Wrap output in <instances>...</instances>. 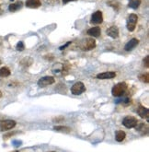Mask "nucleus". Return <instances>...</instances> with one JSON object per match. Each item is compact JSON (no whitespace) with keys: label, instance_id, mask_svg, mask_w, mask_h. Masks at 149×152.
Wrapping results in <instances>:
<instances>
[{"label":"nucleus","instance_id":"dca6fc26","mask_svg":"<svg viewBox=\"0 0 149 152\" xmlns=\"http://www.w3.org/2000/svg\"><path fill=\"white\" fill-rule=\"evenodd\" d=\"M135 128H136V130L139 131V132H143V135L146 134L147 131H148L147 126H146V124H145L144 123H139V122H138L137 124L135 126Z\"/></svg>","mask_w":149,"mask_h":152},{"label":"nucleus","instance_id":"9d476101","mask_svg":"<svg viewBox=\"0 0 149 152\" xmlns=\"http://www.w3.org/2000/svg\"><path fill=\"white\" fill-rule=\"evenodd\" d=\"M116 77V73L113 71H108V72H103L97 75V78L99 79H111Z\"/></svg>","mask_w":149,"mask_h":152},{"label":"nucleus","instance_id":"412c9836","mask_svg":"<svg viewBox=\"0 0 149 152\" xmlns=\"http://www.w3.org/2000/svg\"><path fill=\"white\" fill-rule=\"evenodd\" d=\"M139 79L141 80L142 82L148 83V82H149V74H148V73H145V74L140 75V76H139Z\"/></svg>","mask_w":149,"mask_h":152},{"label":"nucleus","instance_id":"bb28decb","mask_svg":"<svg viewBox=\"0 0 149 152\" xmlns=\"http://www.w3.org/2000/svg\"><path fill=\"white\" fill-rule=\"evenodd\" d=\"M0 64H1V61H0Z\"/></svg>","mask_w":149,"mask_h":152},{"label":"nucleus","instance_id":"ddd939ff","mask_svg":"<svg viewBox=\"0 0 149 152\" xmlns=\"http://www.w3.org/2000/svg\"><path fill=\"white\" fill-rule=\"evenodd\" d=\"M87 34L90 35L92 37L98 38L100 36L101 30H100V28H99V27H93V28H90L89 31H87Z\"/></svg>","mask_w":149,"mask_h":152},{"label":"nucleus","instance_id":"7ed1b4c3","mask_svg":"<svg viewBox=\"0 0 149 152\" xmlns=\"http://www.w3.org/2000/svg\"><path fill=\"white\" fill-rule=\"evenodd\" d=\"M137 20H138V17L135 14H131L128 17L127 22H126V27H127V30L129 31H134L135 30Z\"/></svg>","mask_w":149,"mask_h":152},{"label":"nucleus","instance_id":"6ab92c4d","mask_svg":"<svg viewBox=\"0 0 149 152\" xmlns=\"http://www.w3.org/2000/svg\"><path fill=\"white\" fill-rule=\"evenodd\" d=\"M140 4H141V0H130L129 7H130L131 8H134V10H136V8L139 7Z\"/></svg>","mask_w":149,"mask_h":152},{"label":"nucleus","instance_id":"5701e85b","mask_svg":"<svg viewBox=\"0 0 149 152\" xmlns=\"http://www.w3.org/2000/svg\"><path fill=\"white\" fill-rule=\"evenodd\" d=\"M17 50V51H23L25 49V46H24V43L22 42H20L19 43L17 44V46H16Z\"/></svg>","mask_w":149,"mask_h":152},{"label":"nucleus","instance_id":"a878e982","mask_svg":"<svg viewBox=\"0 0 149 152\" xmlns=\"http://www.w3.org/2000/svg\"><path fill=\"white\" fill-rule=\"evenodd\" d=\"M1 97H2V92L0 91V98H1Z\"/></svg>","mask_w":149,"mask_h":152},{"label":"nucleus","instance_id":"b1692460","mask_svg":"<svg viewBox=\"0 0 149 152\" xmlns=\"http://www.w3.org/2000/svg\"><path fill=\"white\" fill-rule=\"evenodd\" d=\"M144 65L145 66V67L147 68L149 67V56H146L144 59Z\"/></svg>","mask_w":149,"mask_h":152},{"label":"nucleus","instance_id":"f03ea898","mask_svg":"<svg viewBox=\"0 0 149 152\" xmlns=\"http://www.w3.org/2000/svg\"><path fill=\"white\" fill-rule=\"evenodd\" d=\"M96 47V41L93 38L83 39L79 43V48L82 51H90Z\"/></svg>","mask_w":149,"mask_h":152},{"label":"nucleus","instance_id":"6e6552de","mask_svg":"<svg viewBox=\"0 0 149 152\" xmlns=\"http://www.w3.org/2000/svg\"><path fill=\"white\" fill-rule=\"evenodd\" d=\"M103 21V16L101 11H96L91 16V23L92 24H100Z\"/></svg>","mask_w":149,"mask_h":152},{"label":"nucleus","instance_id":"f257e3e1","mask_svg":"<svg viewBox=\"0 0 149 152\" xmlns=\"http://www.w3.org/2000/svg\"><path fill=\"white\" fill-rule=\"evenodd\" d=\"M127 89V85L125 82H120L116 85H114V87L111 89V94L114 97H121L122 95H124L125 91Z\"/></svg>","mask_w":149,"mask_h":152},{"label":"nucleus","instance_id":"39448f33","mask_svg":"<svg viewBox=\"0 0 149 152\" xmlns=\"http://www.w3.org/2000/svg\"><path fill=\"white\" fill-rule=\"evenodd\" d=\"M138 123V120L134 117V116H126V117L122 120V124L126 128H134Z\"/></svg>","mask_w":149,"mask_h":152},{"label":"nucleus","instance_id":"1a4fd4ad","mask_svg":"<svg viewBox=\"0 0 149 152\" xmlns=\"http://www.w3.org/2000/svg\"><path fill=\"white\" fill-rule=\"evenodd\" d=\"M106 33L108 34V36H110L112 39H117L119 37V30L116 26H111L107 30Z\"/></svg>","mask_w":149,"mask_h":152},{"label":"nucleus","instance_id":"4be33fe9","mask_svg":"<svg viewBox=\"0 0 149 152\" xmlns=\"http://www.w3.org/2000/svg\"><path fill=\"white\" fill-rule=\"evenodd\" d=\"M116 103H124V104H129V103H131V99H130L129 97H124V98H122V99L117 100V101H116Z\"/></svg>","mask_w":149,"mask_h":152},{"label":"nucleus","instance_id":"9b49d317","mask_svg":"<svg viewBox=\"0 0 149 152\" xmlns=\"http://www.w3.org/2000/svg\"><path fill=\"white\" fill-rule=\"evenodd\" d=\"M137 113L139 116H141L142 118H145L148 121V116H149V110L146 107H144L142 105H140L137 109Z\"/></svg>","mask_w":149,"mask_h":152},{"label":"nucleus","instance_id":"a211bd4d","mask_svg":"<svg viewBox=\"0 0 149 152\" xmlns=\"http://www.w3.org/2000/svg\"><path fill=\"white\" fill-rule=\"evenodd\" d=\"M10 75V70L8 69L7 67L4 66L0 68V77H7Z\"/></svg>","mask_w":149,"mask_h":152},{"label":"nucleus","instance_id":"f3484780","mask_svg":"<svg viewBox=\"0 0 149 152\" xmlns=\"http://www.w3.org/2000/svg\"><path fill=\"white\" fill-rule=\"evenodd\" d=\"M125 137H126V134L124 131H121V130L116 131V134H115V139H116V141H118V142L124 141L125 139Z\"/></svg>","mask_w":149,"mask_h":152},{"label":"nucleus","instance_id":"0eeeda50","mask_svg":"<svg viewBox=\"0 0 149 152\" xmlns=\"http://www.w3.org/2000/svg\"><path fill=\"white\" fill-rule=\"evenodd\" d=\"M16 126V122L14 120H4L0 122V131H7Z\"/></svg>","mask_w":149,"mask_h":152},{"label":"nucleus","instance_id":"aec40b11","mask_svg":"<svg viewBox=\"0 0 149 152\" xmlns=\"http://www.w3.org/2000/svg\"><path fill=\"white\" fill-rule=\"evenodd\" d=\"M54 129L57 132H62V133H70V131H71V128L70 127H67V126H55Z\"/></svg>","mask_w":149,"mask_h":152},{"label":"nucleus","instance_id":"20e7f679","mask_svg":"<svg viewBox=\"0 0 149 152\" xmlns=\"http://www.w3.org/2000/svg\"><path fill=\"white\" fill-rule=\"evenodd\" d=\"M55 82V79L54 77H50V76H46V77H41L38 80V86L40 88H45L49 85H52Z\"/></svg>","mask_w":149,"mask_h":152},{"label":"nucleus","instance_id":"4468645a","mask_svg":"<svg viewBox=\"0 0 149 152\" xmlns=\"http://www.w3.org/2000/svg\"><path fill=\"white\" fill-rule=\"evenodd\" d=\"M25 5L26 7L30 8H38L41 7V0H27Z\"/></svg>","mask_w":149,"mask_h":152},{"label":"nucleus","instance_id":"423d86ee","mask_svg":"<svg viewBox=\"0 0 149 152\" xmlns=\"http://www.w3.org/2000/svg\"><path fill=\"white\" fill-rule=\"evenodd\" d=\"M86 91V87L82 82H76L71 88V92L74 95H80Z\"/></svg>","mask_w":149,"mask_h":152},{"label":"nucleus","instance_id":"cd10ccee","mask_svg":"<svg viewBox=\"0 0 149 152\" xmlns=\"http://www.w3.org/2000/svg\"><path fill=\"white\" fill-rule=\"evenodd\" d=\"M0 11H1V8H0Z\"/></svg>","mask_w":149,"mask_h":152},{"label":"nucleus","instance_id":"2eb2a0df","mask_svg":"<svg viewBox=\"0 0 149 152\" xmlns=\"http://www.w3.org/2000/svg\"><path fill=\"white\" fill-rule=\"evenodd\" d=\"M22 2L21 1H17L16 3H13L11 5H9V7H8V10L11 11V12H15L17 10H20V8L22 7Z\"/></svg>","mask_w":149,"mask_h":152},{"label":"nucleus","instance_id":"393cba45","mask_svg":"<svg viewBox=\"0 0 149 152\" xmlns=\"http://www.w3.org/2000/svg\"><path fill=\"white\" fill-rule=\"evenodd\" d=\"M71 1H76V0H63V3L64 4H66V3L71 2Z\"/></svg>","mask_w":149,"mask_h":152},{"label":"nucleus","instance_id":"f8f14e48","mask_svg":"<svg viewBox=\"0 0 149 152\" xmlns=\"http://www.w3.org/2000/svg\"><path fill=\"white\" fill-rule=\"evenodd\" d=\"M138 43H139V40L134 38L132 40H130L127 43H126V45L124 46V50L125 51H132L133 49H134L137 45H138Z\"/></svg>","mask_w":149,"mask_h":152}]
</instances>
